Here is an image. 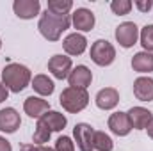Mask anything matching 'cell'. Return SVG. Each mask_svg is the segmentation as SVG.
Instances as JSON below:
<instances>
[{
  "label": "cell",
  "instance_id": "8992f818",
  "mask_svg": "<svg viewBox=\"0 0 153 151\" xmlns=\"http://www.w3.org/2000/svg\"><path fill=\"white\" fill-rule=\"evenodd\" d=\"M71 70H73V61H71V57H68L64 53H55L48 61V71L57 80H68Z\"/></svg>",
  "mask_w": 153,
  "mask_h": 151
},
{
  "label": "cell",
  "instance_id": "8fae6325",
  "mask_svg": "<svg viewBox=\"0 0 153 151\" xmlns=\"http://www.w3.org/2000/svg\"><path fill=\"white\" fill-rule=\"evenodd\" d=\"M22 126L20 112L13 107L0 109V132L2 133H14Z\"/></svg>",
  "mask_w": 153,
  "mask_h": 151
},
{
  "label": "cell",
  "instance_id": "ffe728a7",
  "mask_svg": "<svg viewBox=\"0 0 153 151\" xmlns=\"http://www.w3.org/2000/svg\"><path fill=\"white\" fill-rule=\"evenodd\" d=\"M39 119L50 128L52 133H53V132H62V130L66 128V124H68V117H66L64 114L57 112V110H48V112L43 114Z\"/></svg>",
  "mask_w": 153,
  "mask_h": 151
},
{
  "label": "cell",
  "instance_id": "d6986e66",
  "mask_svg": "<svg viewBox=\"0 0 153 151\" xmlns=\"http://www.w3.org/2000/svg\"><path fill=\"white\" fill-rule=\"evenodd\" d=\"M132 70L141 73V75H148L153 71V53L150 52H137L132 57Z\"/></svg>",
  "mask_w": 153,
  "mask_h": 151
},
{
  "label": "cell",
  "instance_id": "7c38bea8",
  "mask_svg": "<svg viewBox=\"0 0 153 151\" xmlns=\"http://www.w3.org/2000/svg\"><path fill=\"white\" fill-rule=\"evenodd\" d=\"M94 103L100 110H114L119 103V91L116 87H103L96 93Z\"/></svg>",
  "mask_w": 153,
  "mask_h": 151
},
{
  "label": "cell",
  "instance_id": "f546056e",
  "mask_svg": "<svg viewBox=\"0 0 153 151\" xmlns=\"http://www.w3.org/2000/svg\"><path fill=\"white\" fill-rule=\"evenodd\" d=\"M20 150L22 151H36V144H22Z\"/></svg>",
  "mask_w": 153,
  "mask_h": 151
},
{
  "label": "cell",
  "instance_id": "f1b7e54d",
  "mask_svg": "<svg viewBox=\"0 0 153 151\" xmlns=\"http://www.w3.org/2000/svg\"><path fill=\"white\" fill-rule=\"evenodd\" d=\"M7 98H9V89H7V87L0 82V103H4Z\"/></svg>",
  "mask_w": 153,
  "mask_h": 151
},
{
  "label": "cell",
  "instance_id": "9a60e30c",
  "mask_svg": "<svg viewBox=\"0 0 153 151\" xmlns=\"http://www.w3.org/2000/svg\"><path fill=\"white\" fill-rule=\"evenodd\" d=\"M134 96L139 101H153V78L152 76H137L134 80Z\"/></svg>",
  "mask_w": 153,
  "mask_h": 151
},
{
  "label": "cell",
  "instance_id": "484cf974",
  "mask_svg": "<svg viewBox=\"0 0 153 151\" xmlns=\"http://www.w3.org/2000/svg\"><path fill=\"white\" fill-rule=\"evenodd\" d=\"M55 151H75V142L71 141V137L68 135H61L55 141Z\"/></svg>",
  "mask_w": 153,
  "mask_h": 151
},
{
  "label": "cell",
  "instance_id": "cb8c5ba5",
  "mask_svg": "<svg viewBox=\"0 0 153 151\" xmlns=\"http://www.w3.org/2000/svg\"><path fill=\"white\" fill-rule=\"evenodd\" d=\"M139 43L143 46L144 52H150L153 53V23L150 25H144L139 32Z\"/></svg>",
  "mask_w": 153,
  "mask_h": 151
},
{
  "label": "cell",
  "instance_id": "603a6c76",
  "mask_svg": "<svg viewBox=\"0 0 153 151\" xmlns=\"http://www.w3.org/2000/svg\"><path fill=\"white\" fill-rule=\"evenodd\" d=\"M50 137H52L50 128H48L41 119H38L36 128H34V135H32V144H36V146H45V142H48Z\"/></svg>",
  "mask_w": 153,
  "mask_h": 151
},
{
  "label": "cell",
  "instance_id": "30bf717a",
  "mask_svg": "<svg viewBox=\"0 0 153 151\" xmlns=\"http://www.w3.org/2000/svg\"><path fill=\"white\" fill-rule=\"evenodd\" d=\"M107 126H109V130H111L114 135H117V137H126V135L134 130L132 124H130L128 114L121 112V110H117V112H114V114L109 115Z\"/></svg>",
  "mask_w": 153,
  "mask_h": 151
},
{
  "label": "cell",
  "instance_id": "44dd1931",
  "mask_svg": "<svg viewBox=\"0 0 153 151\" xmlns=\"http://www.w3.org/2000/svg\"><path fill=\"white\" fill-rule=\"evenodd\" d=\"M71 9H73L71 0H48L46 4V11L57 16H70Z\"/></svg>",
  "mask_w": 153,
  "mask_h": 151
},
{
  "label": "cell",
  "instance_id": "52a82bcc",
  "mask_svg": "<svg viewBox=\"0 0 153 151\" xmlns=\"http://www.w3.org/2000/svg\"><path fill=\"white\" fill-rule=\"evenodd\" d=\"M94 128L89 123H76L73 128V142L80 151H93V139H94Z\"/></svg>",
  "mask_w": 153,
  "mask_h": 151
},
{
  "label": "cell",
  "instance_id": "1f68e13d",
  "mask_svg": "<svg viewBox=\"0 0 153 151\" xmlns=\"http://www.w3.org/2000/svg\"><path fill=\"white\" fill-rule=\"evenodd\" d=\"M36 151H55V150L48 148V146H36Z\"/></svg>",
  "mask_w": 153,
  "mask_h": 151
},
{
  "label": "cell",
  "instance_id": "ba28073f",
  "mask_svg": "<svg viewBox=\"0 0 153 151\" xmlns=\"http://www.w3.org/2000/svg\"><path fill=\"white\" fill-rule=\"evenodd\" d=\"M96 18L94 13L87 7H76L71 14V25L76 29V32L84 34V32H91L94 29Z\"/></svg>",
  "mask_w": 153,
  "mask_h": 151
},
{
  "label": "cell",
  "instance_id": "4fadbf2b",
  "mask_svg": "<svg viewBox=\"0 0 153 151\" xmlns=\"http://www.w3.org/2000/svg\"><path fill=\"white\" fill-rule=\"evenodd\" d=\"M13 11L20 20H34L36 16H39L41 4L39 0H14Z\"/></svg>",
  "mask_w": 153,
  "mask_h": 151
},
{
  "label": "cell",
  "instance_id": "3957f363",
  "mask_svg": "<svg viewBox=\"0 0 153 151\" xmlns=\"http://www.w3.org/2000/svg\"><path fill=\"white\" fill-rule=\"evenodd\" d=\"M59 103L66 112L78 114L89 105V93H87V89H78V87L68 85L66 89H62V93L59 96Z\"/></svg>",
  "mask_w": 153,
  "mask_h": 151
},
{
  "label": "cell",
  "instance_id": "2e32d148",
  "mask_svg": "<svg viewBox=\"0 0 153 151\" xmlns=\"http://www.w3.org/2000/svg\"><path fill=\"white\" fill-rule=\"evenodd\" d=\"M23 110H25V114H27L29 117L39 119L45 112L50 110V101L45 100V98H41V96H29V98L23 101Z\"/></svg>",
  "mask_w": 153,
  "mask_h": 151
},
{
  "label": "cell",
  "instance_id": "277c9868",
  "mask_svg": "<svg viewBox=\"0 0 153 151\" xmlns=\"http://www.w3.org/2000/svg\"><path fill=\"white\" fill-rule=\"evenodd\" d=\"M89 57H91V61L96 66L107 68V66H111L116 61V48H114V44L111 41H107V39H96L91 44Z\"/></svg>",
  "mask_w": 153,
  "mask_h": 151
},
{
  "label": "cell",
  "instance_id": "e0dca14e",
  "mask_svg": "<svg viewBox=\"0 0 153 151\" xmlns=\"http://www.w3.org/2000/svg\"><path fill=\"white\" fill-rule=\"evenodd\" d=\"M126 114H128V119H130L132 128H135V130H146V126L150 124V121L153 119L152 110H148L146 107H141V105L132 107Z\"/></svg>",
  "mask_w": 153,
  "mask_h": 151
},
{
  "label": "cell",
  "instance_id": "9c48e42d",
  "mask_svg": "<svg viewBox=\"0 0 153 151\" xmlns=\"http://www.w3.org/2000/svg\"><path fill=\"white\" fill-rule=\"evenodd\" d=\"M62 48L68 57H78L87 50V38L80 32H71L62 39Z\"/></svg>",
  "mask_w": 153,
  "mask_h": 151
},
{
  "label": "cell",
  "instance_id": "d6a6232c",
  "mask_svg": "<svg viewBox=\"0 0 153 151\" xmlns=\"http://www.w3.org/2000/svg\"><path fill=\"white\" fill-rule=\"evenodd\" d=\"M0 48H2V39H0Z\"/></svg>",
  "mask_w": 153,
  "mask_h": 151
},
{
  "label": "cell",
  "instance_id": "5bb4252c",
  "mask_svg": "<svg viewBox=\"0 0 153 151\" xmlns=\"http://www.w3.org/2000/svg\"><path fill=\"white\" fill-rule=\"evenodd\" d=\"M93 82V71L84 66V64H78L71 70V73L68 76V84L70 87H78V89H87Z\"/></svg>",
  "mask_w": 153,
  "mask_h": 151
},
{
  "label": "cell",
  "instance_id": "5b68a950",
  "mask_svg": "<svg viewBox=\"0 0 153 151\" xmlns=\"http://www.w3.org/2000/svg\"><path fill=\"white\" fill-rule=\"evenodd\" d=\"M139 32L141 29L134 23V21H123L116 27L114 38L119 43V46L123 48H132L134 44H137L139 41Z\"/></svg>",
  "mask_w": 153,
  "mask_h": 151
},
{
  "label": "cell",
  "instance_id": "83f0119b",
  "mask_svg": "<svg viewBox=\"0 0 153 151\" xmlns=\"http://www.w3.org/2000/svg\"><path fill=\"white\" fill-rule=\"evenodd\" d=\"M0 151H13V146H11V142L4 137V135H0Z\"/></svg>",
  "mask_w": 153,
  "mask_h": 151
},
{
  "label": "cell",
  "instance_id": "7a4b0ae2",
  "mask_svg": "<svg viewBox=\"0 0 153 151\" xmlns=\"http://www.w3.org/2000/svg\"><path fill=\"white\" fill-rule=\"evenodd\" d=\"M70 25H71V14L70 16H57V14H52L48 11L39 14L38 29L46 41H52V43L59 41L62 32H66L70 29Z\"/></svg>",
  "mask_w": 153,
  "mask_h": 151
},
{
  "label": "cell",
  "instance_id": "4dcf8cb0",
  "mask_svg": "<svg viewBox=\"0 0 153 151\" xmlns=\"http://www.w3.org/2000/svg\"><path fill=\"white\" fill-rule=\"evenodd\" d=\"M146 132H148V137H150V139L153 141V119L150 121V124L146 126Z\"/></svg>",
  "mask_w": 153,
  "mask_h": 151
},
{
  "label": "cell",
  "instance_id": "4316f807",
  "mask_svg": "<svg viewBox=\"0 0 153 151\" xmlns=\"http://www.w3.org/2000/svg\"><path fill=\"white\" fill-rule=\"evenodd\" d=\"M134 4V7H137L141 13H150L153 7V0H135V2H132Z\"/></svg>",
  "mask_w": 153,
  "mask_h": 151
},
{
  "label": "cell",
  "instance_id": "6da1fadb",
  "mask_svg": "<svg viewBox=\"0 0 153 151\" xmlns=\"http://www.w3.org/2000/svg\"><path fill=\"white\" fill-rule=\"evenodd\" d=\"M32 82V73L25 64L9 62L2 70V84L9 89V93H22Z\"/></svg>",
  "mask_w": 153,
  "mask_h": 151
},
{
  "label": "cell",
  "instance_id": "d4e9b609",
  "mask_svg": "<svg viewBox=\"0 0 153 151\" xmlns=\"http://www.w3.org/2000/svg\"><path fill=\"white\" fill-rule=\"evenodd\" d=\"M134 4L130 0H112L111 2V11L114 13L116 16H125V14H130Z\"/></svg>",
  "mask_w": 153,
  "mask_h": 151
},
{
  "label": "cell",
  "instance_id": "7402d4cb",
  "mask_svg": "<svg viewBox=\"0 0 153 151\" xmlns=\"http://www.w3.org/2000/svg\"><path fill=\"white\" fill-rule=\"evenodd\" d=\"M93 150L94 151H112L114 150V141L109 133L96 130L94 132V139H93Z\"/></svg>",
  "mask_w": 153,
  "mask_h": 151
},
{
  "label": "cell",
  "instance_id": "ac0fdd59",
  "mask_svg": "<svg viewBox=\"0 0 153 151\" xmlns=\"http://www.w3.org/2000/svg\"><path fill=\"white\" fill-rule=\"evenodd\" d=\"M30 87L34 89V93H38L41 98L52 96V94H53V91H55V84H53V80H52L48 75H43V73L32 76Z\"/></svg>",
  "mask_w": 153,
  "mask_h": 151
}]
</instances>
